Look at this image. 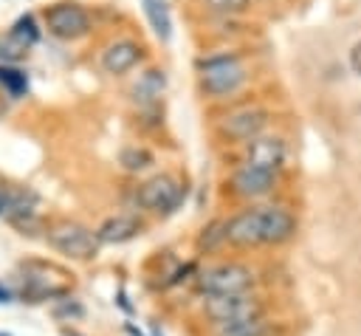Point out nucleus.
Instances as JSON below:
<instances>
[{
  "label": "nucleus",
  "instance_id": "dca6fc26",
  "mask_svg": "<svg viewBox=\"0 0 361 336\" xmlns=\"http://www.w3.org/2000/svg\"><path fill=\"white\" fill-rule=\"evenodd\" d=\"M214 336H276V330H274V325L265 316H254V319H240V322L217 325Z\"/></svg>",
  "mask_w": 361,
  "mask_h": 336
},
{
  "label": "nucleus",
  "instance_id": "20e7f679",
  "mask_svg": "<svg viewBox=\"0 0 361 336\" xmlns=\"http://www.w3.org/2000/svg\"><path fill=\"white\" fill-rule=\"evenodd\" d=\"M45 28L59 40H79L90 31V14L73 0H59L45 8Z\"/></svg>",
  "mask_w": 361,
  "mask_h": 336
},
{
  "label": "nucleus",
  "instance_id": "f03ea898",
  "mask_svg": "<svg viewBox=\"0 0 361 336\" xmlns=\"http://www.w3.org/2000/svg\"><path fill=\"white\" fill-rule=\"evenodd\" d=\"M195 285L203 296H231V294H245L254 285V271L240 265V263H217L203 268L195 277Z\"/></svg>",
  "mask_w": 361,
  "mask_h": 336
},
{
  "label": "nucleus",
  "instance_id": "aec40b11",
  "mask_svg": "<svg viewBox=\"0 0 361 336\" xmlns=\"http://www.w3.org/2000/svg\"><path fill=\"white\" fill-rule=\"evenodd\" d=\"M8 34H11L17 42H23L25 48H31V45L39 40V28H37V20H34V14H23V17H17Z\"/></svg>",
  "mask_w": 361,
  "mask_h": 336
},
{
  "label": "nucleus",
  "instance_id": "6ab92c4d",
  "mask_svg": "<svg viewBox=\"0 0 361 336\" xmlns=\"http://www.w3.org/2000/svg\"><path fill=\"white\" fill-rule=\"evenodd\" d=\"M118 164H121L127 172H138V169H147V167L152 164V152H149L147 147L133 144V147H124V150L118 152Z\"/></svg>",
  "mask_w": 361,
  "mask_h": 336
},
{
  "label": "nucleus",
  "instance_id": "412c9836",
  "mask_svg": "<svg viewBox=\"0 0 361 336\" xmlns=\"http://www.w3.org/2000/svg\"><path fill=\"white\" fill-rule=\"evenodd\" d=\"M0 85L17 99V96H25V90H28V76H25L20 68L0 65Z\"/></svg>",
  "mask_w": 361,
  "mask_h": 336
},
{
  "label": "nucleus",
  "instance_id": "1a4fd4ad",
  "mask_svg": "<svg viewBox=\"0 0 361 336\" xmlns=\"http://www.w3.org/2000/svg\"><path fill=\"white\" fill-rule=\"evenodd\" d=\"M268 110L259 107V104H248V107H240L234 113H228L223 121H220V133L228 138V141H254L262 136V130L268 127Z\"/></svg>",
  "mask_w": 361,
  "mask_h": 336
},
{
  "label": "nucleus",
  "instance_id": "f3484780",
  "mask_svg": "<svg viewBox=\"0 0 361 336\" xmlns=\"http://www.w3.org/2000/svg\"><path fill=\"white\" fill-rule=\"evenodd\" d=\"M144 14H147L152 31L158 34V40L166 42L172 37V14H169L166 0H144Z\"/></svg>",
  "mask_w": 361,
  "mask_h": 336
},
{
  "label": "nucleus",
  "instance_id": "4be33fe9",
  "mask_svg": "<svg viewBox=\"0 0 361 336\" xmlns=\"http://www.w3.org/2000/svg\"><path fill=\"white\" fill-rule=\"evenodd\" d=\"M25 54H28V48H25L23 42H17L11 34L0 37V59H3V62H17V59H23Z\"/></svg>",
  "mask_w": 361,
  "mask_h": 336
},
{
  "label": "nucleus",
  "instance_id": "39448f33",
  "mask_svg": "<svg viewBox=\"0 0 361 336\" xmlns=\"http://www.w3.org/2000/svg\"><path fill=\"white\" fill-rule=\"evenodd\" d=\"M186 195V186L172 178V175H155L149 181H144L135 192V200L141 209H149V212H158V215H169L178 209V203L183 200Z\"/></svg>",
  "mask_w": 361,
  "mask_h": 336
},
{
  "label": "nucleus",
  "instance_id": "0eeeda50",
  "mask_svg": "<svg viewBox=\"0 0 361 336\" xmlns=\"http://www.w3.org/2000/svg\"><path fill=\"white\" fill-rule=\"evenodd\" d=\"M203 311H206V316H209L214 325L240 322V319H254V316H262V313H265L262 299L254 296L251 291H245V294H231V296H206Z\"/></svg>",
  "mask_w": 361,
  "mask_h": 336
},
{
  "label": "nucleus",
  "instance_id": "9b49d317",
  "mask_svg": "<svg viewBox=\"0 0 361 336\" xmlns=\"http://www.w3.org/2000/svg\"><path fill=\"white\" fill-rule=\"evenodd\" d=\"M296 234V217L282 206H259V237L262 246H279Z\"/></svg>",
  "mask_w": 361,
  "mask_h": 336
},
{
  "label": "nucleus",
  "instance_id": "4468645a",
  "mask_svg": "<svg viewBox=\"0 0 361 336\" xmlns=\"http://www.w3.org/2000/svg\"><path fill=\"white\" fill-rule=\"evenodd\" d=\"M141 232H144V223L135 215H113L96 229L102 243H127Z\"/></svg>",
  "mask_w": 361,
  "mask_h": 336
},
{
  "label": "nucleus",
  "instance_id": "393cba45",
  "mask_svg": "<svg viewBox=\"0 0 361 336\" xmlns=\"http://www.w3.org/2000/svg\"><path fill=\"white\" fill-rule=\"evenodd\" d=\"M0 302H11V294H8V288H3V285H0Z\"/></svg>",
  "mask_w": 361,
  "mask_h": 336
},
{
  "label": "nucleus",
  "instance_id": "5701e85b",
  "mask_svg": "<svg viewBox=\"0 0 361 336\" xmlns=\"http://www.w3.org/2000/svg\"><path fill=\"white\" fill-rule=\"evenodd\" d=\"M214 14H240L251 6V0H200Z\"/></svg>",
  "mask_w": 361,
  "mask_h": 336
},
{
  "label": "nucleus",
  "instance_id": "f8f14e48",
  "mask_svg": "<svg viewBox=\"0 0 361 336\" xmlns=\"http://www.w3.org/2000/svg\"><path fill=\"white\" fill-rule=\"evenodd\" d=\"M231 189L240 195V198H265L274 184H276V175L274 172H265V169H257V167H248L243 164L240 169H234L231 175Z\"/></svg>",
  "mask_w": 361,
  "mask_h": 336
},
{
  "label": "nucleus",
  "instance_id": "6e6552de",
  "mask_svg": "<svg viewBox=\"0 0 361 336\" xmlns=\"http://www.w3.org/2000/svg\"><path fill=\"white\" fill-rule=\"evenodd\" d=\"M37 192L28 186H17V184H6L0 186V217L8 220L17 229H31L37 220Z\"/></svg>",
  "mask_w": 361,
  "mask_h": 336
},
{
  "label": "nucleus",
  "instance_id": "b1692460",
  "mask_svg": "<svg viewBox=\"0 0 361 336\" xmlns=\"http://www.w3.org/2000/svg\"><path fill=\"white\" fill-rule=\"evenodd\" d=\"M347 62H350V71L361 76V40L353 42V48H350V54H347Z\"/></svg>",
  "mask_w": 361,
  "mask_h": 336
},
{
  "label": "nucleus",
  "instance_id": "7ed1b4c3",
  "mask_svg": "<svg viewBox=\"0 0 361 336\" xmlns=\"http://www.w3.org/2000/svg\"><path fill=\"white\" fill-rule=\"evenodd\" d=\"M48 246L65 257H73V260H93L99 254V234L90 232L87 226L76 223V220H59L48 229L45 234Z\"/></svg>",
  "mask_w": 361,
  "mask_h": 336
},
{
  "label": "nucleus",
  "instance_id": "2eb2a0df",
  "mask_svg": "<svg viewBox=\"0 0 361 336\" xmlns=\"http://www.w3.org/2000/svg\"><path fill=\"white\" fill-rule=\"evenodd\" d=\"M164 90H166V73L161 68H149L133 85V99L141 102V104H152V102H158V96Z\"/></svg>",
  "mask_w": 361,
  "mask_h": 336
},
{
  "label": "nucleus",
  "instance_id": "ddd939ff",
  "mask_svg": "<svg viewBox=\"0 0 361 336\" xmlns=\"http://www.w3.org/2000/svg\"><path fill=\"white\" fill-rule=\"evenodd\" d=\"M144 56V48L135 40H116L102 51V68L107 73H127L133 71Z\"/></svg>",
  "mask_w": 361,
  "mask_h": 336
},
{
  "label": "nucleus",
  "instance_id": "a211bd4d",
  "mask_svg": "<svg viewBox=\"0 0 361 336\" xmlns=\"http://www.w3.org/2000/svg\"><path fill=\"white\" fill-rule=\"evenodd\" d=\"M226 232H228V220H214V223L203 226L200 234H197V248L200 251H212L220 243H228V234Z\"/></svg>",
  "mask_w": 361,
  "mask_h": 336
},
{
  "label": "nucleus",
  "instance_id": "9d476101",
  "mask_svg": "<svg viewBox=\"0 0 361 336\" xmlns=\"http://www.w3.org/2000/svg\"><path fill=\"white\" fill-rule=\"evenodd\" d=\"M288 158V147L279 136H259L254 141H248V150H245V164L248 167H257V169H265V172H279L282 164Z\"/></svg>",
  "mask_w": 361,
  "mask_h": 336
},
{
  "label": "nucleus",
  "instance_id": "423d86ee",
  "mask_svg": "<svg viewBox=\"0 0 361 336\" xmlns=\"http://www.w3.org/2000/svg\"><path fill=\"white\" fill-rule=\"evenodd\" d=\"M20 280L25 285V291L37 299H54V296H65L71 291V285L65 282V271L42 263V260H28L20 265Z\"/></svg>",
  "mask_w": 361,
  "mask_h": 336
},
{
  "label": "nucleus",
  "instance_id": "f257e3e1",
  "mask_svg": "<svg viewBox=\"0 0 361 336\" xmlns=\"http://www.w3.org/2000/svg\"><path fill=\"white\" fill-rule=\"evenodd\" d=\"M197 71H200V88L206 93H212V96L237 93L248 79V68L240 62L237 54L200 56L197 59Z\"/></svg>",
  "mask_w": 361,
  "mask_h": 336
},
{
  "label": "nucleus",
  "instance_id": "a878e982",
  "mask_svg": "<svg viewBox=\"0 0 361 336\" xmlns=\"http://www.w3.org/2000/svg\"><path fill=\"white\" fill-rule=\"evenodd\" d=\"M62 336H79L76 330H62Z\"/></svg>",
  "mask_w": 361,
  "mask_h": 336
}]
</instances>
